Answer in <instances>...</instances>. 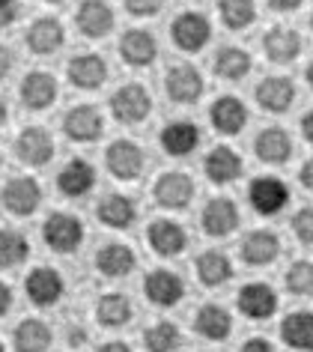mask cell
I'll use <instances>...</instances> for the list:
<instances>
[{
  "instance_id": "6da1fadb",
  "label": "cell",
  "mask_w": 313,
  "mask_h": 352,
  "mask_svg": "<svg viewBox=\"0 0 313 352\" xmlns=\"http://www.w3.org/2000/svg\"><path fill=\"white\" fill-rule=\"evenodd\" d=\"M42 239L57 254H75L84 242V224L78 221V215L51 212L48 221L42 224Z\"/></svg>"
},
{
  "instance_id": "7a4b0ae2",
  "label": "cell",
  "mask_w": 313,
  "mask_h": 352,
  "mask_svg": "<svg viewBox=\"0 0 313 352\" xmlns=\"http://www.w3.org/2000/svg\"><path fill=\"white\" fill-rule=\"evenodd\" d=\"M111 113L117 117V122L123 126H137L152 113V99L146 93V87L141 84H126L111 96Z\"/></svg>"
},
{
  "instance_id": "3957f363",
  "label": "cell",
  "mask_w": 313,
  "mask_h": 352,
  "mask_svg": "<svg viewBox=\"0 0 313 352\" xmlns=\"http://www.w3.org/2000/svg\"><path fill=\"white\" fill-rule=\"evenodd\" d=\"M170 36L176 42V48L194 54V51L206 48L209 36H212V24H209L203 12H179L170 24Z\"/></svg>"
},
{
  "instance_id": "277c9868",
  "label": "cell",
  "mask_w": 313,
  "mask_h": 352,
  "mask_svg": "<svg viewBox=\"0 0 313 352\" xmlns=\"http://www.w3.org/2000/svg\"><path fill=\"white\" fill-rule=\"evenodd\" d=\"M0 200H3V206L10 209L12 215L27 218V215L36 212L39 204H42V188L33 176H15V179H10L3 186Z\"/></svg>"
},
{
  "instance_id": "5b68a950",
  "label": "cell",
  "mask_w": 313,
  "mask_h": 352,
  "mask_svg": "<svg viewBox=\"0 0 313 352\" xmlns=\"http://www.w3.org/2000/svg\"><path fill=\"white\" fill-rule=\"evenodd\" d=\"M104 164H108V170L114 173L117 179L132 182L143 170V149L137 146L135 140L119 138V140H114V144L108 146V153H104Z\"/></svg>"
},
{
  "instance_id": "8992f818",
  "label": "cell",
  "mask_w": 313,
  "mask_h": 352,
  "mask_svg": "<svg viewBox=\"0 0 313 352\" xmlns=\"http://www.w3.org/2000/svg\"><path fill=\"white\" fill-rule=\"evenodd\" d=\"M155 204L159 206H167V209H185L194 197V182H191L188 173L182 170H167L155 179Z\"/></svg>"
},
{
  "instance_id": "52a82bcc",
  "label": "cell",
  "mask_w": 313,
  "mask_h": 352,
  "mask_svg": "<svg viewBox=\"0 0 313 352\" xmlns=\"http://www.w3.org/2000/svg\"><path fill=\"white\" fill-rule=\"evenodd\" d=\"M248 200L259 215H277L290 200V188L275 176H257L248 186Z\"/></svg>"
},
{
  "instance_id": "ba28073f",
  "label": "cell",
  "mask_w": 313,
  "mask_h": 352,
  "mask_svg": "<svg viewBox=\"0 0 313 352\" xmlns=\"http://www.w3.org/2000/svg\"><path fill=\"white\" fill-rule=\"evenodd\" d=\"M24 293H27V298L36 307H54L63 298V278H60L57 269L39 266L24 280Z\"/></svg>"
},
{
  "instance_id": "9c48e42d",
  "label": "cell",
  "mask_w": 313,
  "mask_h": 352,
  "mask_svg": "<svg viewBox=\"0 0 313 352\" xmlns=\"http://www.w3.org/2000/svg\"><path fill=\"white\" fill-rule=\"evenodd\" d=\"M143 293H146V298H150L152 305L173 307V305L182 302V296H185V280H182L176 272H170V269H155L143 280Z\"/></svg>"
},
{
  "instance_id": "30bf717a",
  "label": "cell",
  "mask_w": 313,
  "mask_h": 352,
  "mask_svg": "<svg viewBox=\"0 0 313 352\" xmlns=\"http://www.w3.org/2000/svg\"><path fill=\"white\" fill-rule=\"evenodd\" d=\"M15 155L21 158L24 164L30 167H42L54 158V138L48 135L45 129L30 126L24 129L19 138H15Z\"/></svg>"
},
{
  "instance_id": "8fae6325",
  "label": "cell",
  "mask_w": 313,
  "mask_h": 352,
  "mask_svg": "<svg viewBox=\"0 0 313 352\" xmlns=\"http://www.w3.org/2000/svg\"><path fill=\"white\" fill-rule=\"evenodd\" d=\"M167 96H170V102H176V104H194L200 96H203V75L197 72L194 66H188V63H176V66H170V72H167Z\"/></svg>"
},
{
  "instance_id": "7c38bea8",
  "label": "cell",
  "mask_w": 313,
  "mask_h": 352,
  "mask_svg": "<svg viewBox=\"0 0 313 352\" xmlns=\"http://www.w3.org/2000/svg\"><path fill=\"white\" fill-rule=\"evenodd\" d=\"M63 131H66V138L78 140V144H90V140L102 138L104 120L93 104H78V108H72L63 117Z\"/></svg>"
},
{
  "instance_id": "4fadbf2b",
  "label": "cell",
  "mask_w": 313,
  "mask_h": 352,
  "mask_svg": "<svg viewBox=\"0 0 313 352\" xmlns=\"http://www.w3.org/2000/svg\"><path fill=\"white\" fill-rule=\"evenodd\" d=\"M75 24L86 39H102L114 30V10H111L104 0H84V3L78 6Z\"/></svg>"
},
{
  "instance_id": "5bb4252c",
  "label": "cell",
  "mask_w": 313,
  "mask_h": 352,
  "mask_svg": "<svg viewBox=\"0 0 313 352\" xmlns=\"http://www.w3.org/2000/svg\"><path fill=\"white\" fill-rule=\"evenodd\" d=\"M200 224L206 236H230L239 224V209L230 197H212L200 212Z\"/></svg>"
},
{
  "instance_id": "9a60e30c",
  "label": "cell",
  "mask_w": 313,
  "mask_h": 352,
  "mask_svg": "<svg viewBox=\"0 0 313 352\" xmlns=\"http://www.w3.org/2000/svg\"><path fill=\"white\" fill-rule=\"evenodd\" d=\"M239 311L242 316H248V320H268V316H275L277 311V293L268 284H245L239 289Z\"/></svg>"
},
{
  "instance_id": "2e32d148",
  "label": "cell",
  "mask_w": 313,
  "mask_h": 352,
  "mask_svg": "<svg viewBox=\"0 0 313 352\" xmlns=\"http://www.w3.org/2000/svg\"><path fill=\"white\" fill-rule=\"evenodd\" d=\"M119 54H123L128 66L146 69L159 57V42H155L150 30H126L123 39H119Z\"/></svg>"
},
{
  "instance_id": "e0dca14e",
  "label": "cell",
  "mask_w": 313,
  "mask_h": 352,
  "mask_svg": "<svg viewBox=\"0 0 313 352\" xmlns=\"http://www.w3.org/2000/svg\"><path fill=\"white\" fill-rule=\"evenodd\" d=\"M146 242H150V248L159 254V257H179V254L185 251V245H188V236L176 221L161 218V221L150 224V230H146Z\"/></svg>"
},
{
  "instance_id": "ac0fdd59",
  "label": "cell",
  "mask_w": 313,
  "mask_h": 352,
  "mask_svg": "<svg viewBox=\"0 0 313 352\" xmlns=\"http://www.w3.org/2000/svg\"><path fill=\"white\" fill-rule=\"evenodd\" d=\"M69 81H72L78 90H99V87L108 81V63L99 54H78L69 60L66 66Z\"/></svg>"
},
{
  "instance_id": "d6986e66",
  "label": "cell",
  "mask_w": 313,
  "mask_h": 352,
  "mask_svg": "<svg viewBox=\"0 0 313 352\" xmlns=\"http://www.w3.org/2000/svg\"><path fill=\"white\" fill-rule=\"evenodd\" d=\"M63 39H66L63 24H60L54 15H42L27 30V48L39 57H48V54H54V51H60L63 48Z\"/></svg>"
},
{
  "instance_id": "ffe728a7",
  "label": "cell",
  "mask_w": 313,
  "mask_h": 352,
  "mask_svg": "<svg viewBox=\"0 0 313 352\" xmlns=\"http://www.w3.org/2000/svg\"><path fill=\"white\" fill-rule=\"evenodd\" d=\"M161 149L173 158L191 155L200 146V129L191 120H173L170 126L161 129Z\"/></svg>"
},
{
  "instance_id": "44dd1931",
  "label": "cell",
  "mask_w": 313,
  "mask_h": 352,
  "mask_svg": "<svg viewBox=\"0 0 313 352\" xmlns=\"http://www.w3.org/2000/svg\"><path fill=\"white\" fill-rule=\"evenodd\" d=\"M21 102H24V108L27 111H45L54 104L57 99V81H54V75L51 72H30L27 78L21 81Z\"/></svg>"
},
{
  "instance_id": "7402d4cb",
  "label": "cell",
  "mask_w": 313,
  "mask_h": 352,
  "mask_svg": "<svg viewBox=\"0 0 313 352\" xmlns=\"http://www.w3.org/2000/svg\"><path fill=\"white\" fill-rule=\"evenodd\" d=\"M93 186H95V167L84 162V158H72L69 164H63V170L57 176V188L66 197H84L93 191Z\"/></svg>"
},
{
  "instance_id": "603a6c76",
  "label": "cell",
  "mask_w": 313,
  "mask_h": 352,
  "mask_svg": "<svg viewBox=\"0 0 313 352\" xmlns=\"http://www.w3.org/2000/svg\"><path fill=\"white\" fill-rule=\"evenodd\" d=\"M281 254V239L272 230H251L242 239V260L248 266H268Z\"/></svg>"
},
{
  "instance_id": "cb8c5ba5",
  "label": "cell",
  "mask_w": 313,
  "mask_h": 352,
  "mask_svg": "<svg viewBox=\"0 0 313 352\" xmlns=\"http://www.w3.org/2000/svg\"><path fill=\"white\" fill-rule=\"evenodd\" d=\"M209 120H212V126L218 129L221 135H239V131L248 126V108L236 96H221V99L212 104V111H209Z\"/></svg>"
},
{
  "instance_id": "d4e9b609",
  "label": "cell",
  "mask_w": 313,
  "mask_h": 352,
  "mask_svg": "<svg viewBox=\"0 0 313 352\" xmlns=\"http://www.w3.org/2000/svg\"><path fill=\"white\" fill-rule=\"evenodd\" d=\"M259 108L268 111V113H283L292 108L295 102V87L290 78H266V81H259V87L254 90Z\"/></svg>"
},
{
  "instance_id": "484cf974",
  "label": "cell",
  "mask_w": 313,
  "mask_h": 352,
  "mask_svg": "<svg viewBox=\"0 0 313 352\" xmlns=\"http://www.w3.org/2000/svg\"><path fill=\"white\" fill-rule=\"evenodd\" d=\"M203 170H206L209 182H215V186H227V182L242 176V158L233 153L230 146H215L212 153L206 155Z\"/></svg>"
},
{
  "instance_id": "4316f807",
  "label": "cell",
  "mask_w": 313,
  "mask_h": 352,
  "mask_svg": "<svg viewBox=\"0 0 313 352\" xmlns=\"http://www.w3.org/2000/svg\"><path fill=\"white\" fill-rule=\"evenodd\" d=\"M135 263H137L135 251L123 242H108L95 254V269H99L104 278H126L128 272L135 269Z\"/></svg>"
},
{
  "instance_id": "83f0119b",
  "label": "cell",
  "mask_w": 313,
  "mask_h": 352,
  "mask_svg": "<svg viewBox=\"0 0 313 352\" xmlns=\"http://www.w3.org/2000/svg\"><path fill=\"white\" fill-rule=\"evenodd\" d=\"M281 338L290 349L313 352V311H295L290 316H283Z\"/></svg>"
},
{
  "instance_id": "f1b7e54d",
  "label": "cell",
  "mask_w": 313,
  "mask_h": 352,
  "mask_svg": "<svg viewBox=\"0 0 313 352\" xmlns=\"http://www.w3.org/2000/svg\"><path fill=\"white\" fill-rule=\"evenodd\" d=\"M194 329H197V334H203L206 340H227L233 331V316L227 314V307L209 302L197 311Z\"/></svg>"
},
{
  "instance_id": "f546056e",
  "label": "cell",
  "mask_w": 313,
  "mask_h": 352,
  "mask_svg": "<svg viewBox=\"0 0 313 352\" xmlns=\"http://www.w3.org/2000/svg\"><path fill=\"white\" fill-rule=\"evenodd\" d=\"M263 48L272 63H292L301 54V36L292 28H272L263 39Z\"/></svg>"
},
{
  "instance_id": "4dcf8cb0",
  "label": "cell",
  "mask_w": 313,
  "mask_h": 352,
  "mask_svg": "<svg viewBox=\"0 0 313 352\" xmlns=\"http://www.w3.org/2000/svg\"><path fill=\"white\" fill-rule=\"evenodd\" d=\"M254 153L268 164H283L292 155V140L283 129H263L254 140Z\"/></svg>"
},
{
  "instance_id": "1f68e13d",
  "label": "cell",
  "mask_w": 313,
  "mask_h": 352,
  "mask_svg": "<svg viewBox=\"0 0 313 352\" xmlns=\"http://www.w3.org/2000/svg\"><path fill=\"white\" fill-rule=\"evenodd\" d=\"M95 215H99V221L104 227H117V230H126V227H132L137 209H135V200L126 197V195H108L95 209Z\"/></svg>"
},
{
  "instance_id": "d6a6232c",
  "label": "cell",
  "mask_w": 313,
  "mask_h": 352,
  "mask_svg": "<svg viewBox=\"0 0 313 352\" xmlns=\"http://www.w3.org/2000/svg\"><path fill=\"white\" fill-rule=\"evenodd\" d=\"M194 269H197V278L203 280L206 287H221L233 278V263L224 251H203L197 257Z\"/></svg>"
},
{
  "instance_id": "836d02e7",
  "label": "cell",
  "mask_w": 313,
  "mask_h": 352,
  "mask_svg": "<svg viewBox=\"0 0 313 352\" xmlns=\"http://www.w3.org/2000/svg\"><path fill=\"white\" fill-rule=\"evenodd\" d=\"M15 352H48L51 329L42 320H21L12 331Z\"/></svg>"
},
{
  "instance_id": "e575fe53",
  "label": "cell",
  "mask_w": 313,
  "mask_h": 352,
  "mask_svg": "<svg viewBox=\"0 0 313 352\" xmlns=\"http://www.w3.org/2000/svg\"><path fill=\"white\" fill-rule=\"evenodd\" d=\"M95 316H99V322L104 329H123V325L132 322L135 311H132V302L123 293H108L95 305Z\"/></svg>"
},
{
  "instance_id": "d590c367",
  "label": "cell",
  "mask_w": 313,
  "mask_h": 352,
  "mask_svg": "<svg viewBox=\"0 0 313 352\" xmlns=\"http://www.w3.org/2000/svg\"><path fill=\"white\" fill-rule=\"evenodd\" d=\"M212 69H215V75L218 78H224V81H242V78L251 72V54L245 48L227 45V48H221L218 54H215Z\"/></svg>"
},
{
  "instance_id": "8d00e7d4",
  "label": "cell",
  "mask_w": 313,
  "mask_h": 352,
  "mask_svg": "<svg viewBox=\"0 0 313 352\" xmlns=\"http://www.w3.org/2000/svg\"><path fill=\"white\" fill-rule=\"evenodd\" d=\"M27 257H30L27 236L12 230V227H3V230H0V269H15Z\"/></svg>"
},
{
  "instance_id": "74e56055",
  "label": "cell",
  "mask_w": 313,
  "mask_h": 352,
  "mask_svg": "<svg viewBox=\"0 0 313 352\" xmlns=\"http://www.w3.org/2000/svg\"><path fill=\"white\" fill-rule=\"evenodd\" d=\"M143 343H146V349L150 352H176L179 343H182V334H179V329L173 322L161 320V322H155V325L146 329Z\"/></svg>"
},
{
  "instance_id": "f35d334b",
  "label": "cell",
  "mask_w": 313,
  "mask_h": 352,
  "mask_svg": "<svg viewBox=\"0 0 313 352\" xmlns=\"http://www.w3.org/2000/svg\"><path fill=\"white\" fill-rule=\"evenodd\" d=\"M218 10H221V21L227 24L230 30H242V28H248V24H254V19H257L254 0H221Z\"/></svg>"
},
{
  "instance_id": "ab89813d",
  "label": "cell",
  "mask_w": 313,
  "mask_h": 352,
  "mask_svg": "<svg viewBox=\"0 0 313 352\" xmlns=\"http://www.w3.org/2000/svg\"><path fill=\"white\" fill-rule=\"evenodd\" d=\"M286 289L292 296H313V263H292L290 272H286Z\"/></svg>"
},
{
  "instance_id": "60d3db41",
  "label": "cell",
  "mask_w": 313,
  "mask_h": 352,
  "mask_svg": "<svg viewBox=\"0 0 313 352\" xmlns=\"http://www.w3.org/2000/svg\"><path fill=\"white\" fill-rule=\"evenodd\" d=\"M292 230L304 245H313V206H304L292 215Z\"/></svg>"
},
{
  "instance_id": "b9f144b4",
  "label": "cell",
  "mask_w": 313,
  "mask_h": 352,
  "mask_svg": "<svg viewBox=\"0 0 313 352\" xmlns=\"http://www.w3.org/2000/svg\"><path fill=\"white\" fill-rule=\"evenodd\" d=\"M126 12L128 15H137V19H150V15H159L164 0H123Z\"/></svg>"
},
{
  "instance_id": "7bdbcfd3",
  "label": "cell",
  "mask_w": 313,
  "mask_h": 352,
  "mask_svg": "<svg viewBox=\"0 0 313 352\" xmlns=\"http://www.w3.org/2000/svg\"><path fill=\"white\" fill-rule=\"evenodd\" d=\"M15 15H19V0H0V28L12 24Z\"/></svg>"
},
{
  "instance_id": "ee69618b",
  "label": "cell",
  "mask_w": 313,
  "mask_h": 352,
  "mask_svg": "<svg viewBox=\"0 0 313 352\" xmlns=\"http://www.w3.org/2000/svg\"><path fill=\"white\" fill-rule=\"evenodd\" d=\"M12 66H15V54H12V48L0 45V81H3V78L12 72Z\"/></svg>"
},
{
  "instance_id": "f6af8a7d",
  "label": "cell",
  "mask_w": 313,
  "mask_h": 352,
  "mask_svg": "<svg viewBox=\"0 0 313 352\" xmlns=\"http://www.w3.org/2000/svg\"><path fill=\"white\" fill-rule=\"evenodd\" d=\"M239 352H275V346L268 340H263V338H251V340L242 343Z\"/></svg>"
},
{
  "instance_id": "bcb514c9",
  "label": "cell",
  "mask_w": 313,
  "mask_h": 352,
  "mask_svg": "<svg viewBox=\"0 0 313 352\" xmlns=\"http://www.w3.org/2000/svg\"><path fill=\"white\" fill-rule=\"evenodd\" d=\"M10 307H12V289H10V284L0 280V316L10 314Z\"/></svg>"
},
{
  "instance_id": "7dc6e473",
  "label": "cell",
  "mask_w": 313,
  "mask_h": 352,
  "mask_svg": "<svg viewBox=\"0 0 313 352\" xmlns=\"http://www.w3.org/2000/svg\"><path fill=\"white\" fill-rule=\"evenodd\" d=\"M268 6L275 12H295L301 6V0H268Z\"/></svg>"
},
{
  "instance_id": "c3c4849f",
  "label": "cell",
  "mask_w": 313,
  "mask_h": 352,
  "mask_svg": "<svg viewBox=\"0 0 313 352\" xmlns=\"http://www.w3.org/2000/svg\"><path fill=\"white\" fill-rule=\"evenodd\" d=\"M299 179H301V186H304V188L313 191V158H310V162H304V164H301Z\"/></svg>"
},
{
  "instance_id": "681fc988",
  "label": "cell",
  "mask_w": 313,
  "mask_h": 352,
  "mask_svg": "<svg viewBox=\"0 0 313 352\" xmlns=\"http://www.w3.org/2000/svg\"><path fill=\"white\" fill-rule=\"evenodd\" d=\"M301 135H304V140H310L313 144V111L301 117Z\"/></svg>"
},
{
  "instance_id": "f907efd6",
  "label": "cell",
  "mask_w": 313,
  "mask_h": 352,
  "mask_svg": "<svg viewBox=\"0 0 313 352\" xmlns=\"http://www.w3.org/2000/svg\"><path fill=\"white\" fill-rule=\"evenodd\" d=\"M99 352H132V346H128V343H123V340H111V343H104Z\"/></svg>"
},
{
  "instance_id": "816d5d0a",
  "label": "cell",
  "mask_w": 313,
  "mask_h": 352,
  "mask_svg": "<svg viewBox=\"0 0 313 352\" xmlns=\"http://www.w3.org/2000/svg\"><path fill=\"white\" fill-rule=\"evenodd\" d=\"M66 340L72 343V346H81L84 343V329H66Z\"/></svg>"
},
{
  "instance_id": "f5cc1de1",
  "label": "cell",
  "mask_w": 313,
  "mask_h": 352,
  "mask_svg": "<svg viewBox=\"0 0 313 352\" xmlns=\"http://www.w3.org/2000/svg\"><path fill=\"white\" fill-rule=\"evenodd\" d=\"M6 117H10V111H6V102L0 99V129H3V122H6Z\"/></svg>"
},
{
  "instance_id": "db71d44e",
  "label": "cell",
  "mask_w": 313,
  "mask_h": 352,
  "mask_svg": "<svg viewBox=\"0 0 313 352\" xmlns=\"http://www.w3.org/2000/svg\"><path fill=\"white\" fill-rule=\"evenodd\" d=\"M308 84H310V87H313V63H310V66H308Z\"/></svg>"
},
{
  "instance_id": "11a10c76",
  "label": "cell",
  "mask_w": 313,
  "mask_h": 352,
  "mask_svg": "<svg viewBox=\"0 0 313 352\" xmlns=\"http://www.w3.org/2000/svg\"><path fill=\"white\" fill-rule=\"evenodd\" d=\"M45 3H57V0H45Z\"/></svg>"
},
{
  "instance_id": "9f6ffc18",
  "label": "cell",
  "mask_w": 313,
  "mask_h": 352,
  "mask_svg": "<svg viewBox=\"0 0 313 352\" xmlns=\"http://www.w3.org/2000/svg\"><path fill=\"white\" fill-rule=\"evenodd\" d=\"M0 352H3V343H0Z\"/></svg>"
},
{
  "instance_id": "6f0895ef",
  "label": "cell",
  "mask_w": 313,
  "mask_h": 352,
  "mask_svg": "<svg viewBox=\"0 0 313 352\" xmlns=\"http://www.w3.org/2000/svg\"><path fill=\"white\" fill-rule=\"evenodd\" d=\"M310 28H313V19H310Z\"/></svg>"
}]
</instances>
